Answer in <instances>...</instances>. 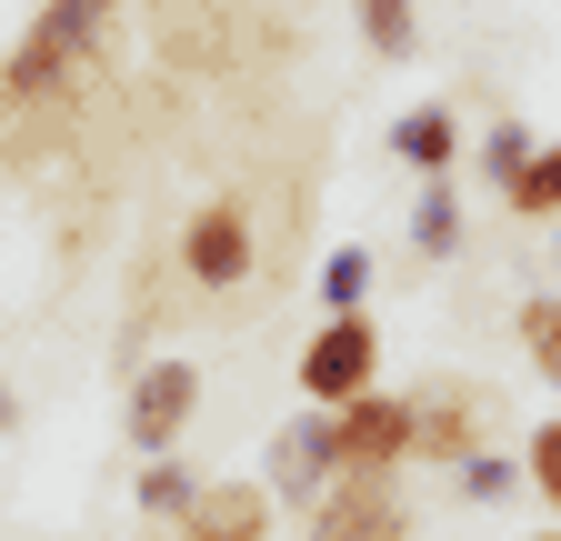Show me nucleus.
<instances>
[{
  "instance_id": "1",
  "label": "nucleus",
  "mask_w": 561,
  "mask_h": 541,
  "mask_svg": "<svg viewBox=\"0 0 561 541\" xmlns=\"http://www.w3.org/2000/svg\"><path fill=\"white\" fill-rule=\"evenodd\" d=\"M291 381H301L311 412H351L362 391H381V331H371V311L321 321L311 342H301V361H291Z\"/></svg>"
},
{
  "instance_id": "2",
  "label": "nucleus",
  "mask_w": 561,
  "mask_h": 541,
  "mask_svg": "<svg viewBox=\"0 0 561 541\" xmlns=\"http://www.w3.org/2000/svg\"><path fill=\"white\" fill-rule=\"evenodd\" d=\"M91 50H101V21L81 11V0H41V21L21 31V50L0 60V91H11V101H41V91H60L70 71H81Z\"/></svg>"
},
{
  "instance_id": "3",
  "label": "nucleus",
  "mask_w": 561,
  "mask_h": 541,
  "mask_svg": "<svg viewBox=\"0 0 561 541\" xmlns=\"http://www.w3.org/2000/svg\"><path fill=\"white\" fill-rule=\"evenodd\" d=\"M311 541H411V502H401V471H341V482L301 511Z\"/></svg>"
},
{
  "instance_id": "4",
  "label": "nucleus",
  "mask_w": 561,
  "mask_h": 541,
  "mask_svg": "<svg viewBox=\"0 0 561 541\" xmlns=\"http://www.w3.org/2000/svg\"><path fill=\"white\" fill-rule=\"evenodd\" d=\"M191 412H201V361H191V352H161L151 371L130 381V412H121V441H130L140 461H161V451H181Z\"/></svg>"
},
{
  "instance_id": "5",
  "label": "nucleus",
  "mask_w": 561,
  "mask_h": 541,
  "mask_svg": "<svg viewBox=\"0 0 561 541\" xmlns=\"http://www.w3.org/2000/svg\"><path fill=\"white\" fill-rule=\"evenodd\" d=\"M251 251H261V231H251V200L241 191H210L201 211L181 221V270L201 291H241L251 281Z\"/></svg>"
},
{
  "instance_id": "6",
  "label": "nucleus",
  "mask_w": 561,
  "mask_h": 541,
  "mask_svg": "<svg viewBox=\"0 0 561 541\" xmlns=\"http://www.w3.org/2000/svg\"><path fill=\"white\" fill-rule=\"evenodd\" d=\"M481 422H491V391H471L461 371H442V381H421L411 391V461H442V471H461L471 451H491L481 441Z\"/></svg>"
},
{
  "instance_id": "7",
  "label": "nucleus",
  "mask_w": 561,
  "mask_h": 541,
  "mask_svg": "<svg viewBox=\"0 0 561 541\" xmlns=\"http://www.w3.org/2000/svg\"><path fill=\"white\" fill-rule=\"evenodd\" d=\"M331 482H341V441H331V412H301V422H280V431H271V461H261V492H271L280 511H311Z\"/></svg>"
},
{
  "instance_id": "8",
  "label": "nucleus",
  "mask_w": 561,
  "mask_h": 541,
  "mask_svg": "<svg viewBox=\"0 0 561 541\" xmlns=\"http://www.w3.org/2000/svg\"><path fill=\"white\" fill-rule=\"evenodd\" d=\"M331 441H341V471H411V391H362L351 412H331Z\"/></svg>"
},
{
  "instance_id": "9",
  "label": "nucleus",
  "mask_w": 561,
  "mask_h": 541,
  "mask_svg": "<svg viewBox=\"0 0 561 541\" xmlns=\"http://www.w3.org/2000/svg\"><path fill=\"white\" fill-rule=\"evenodd\" d=\"M271 531H280V502L261 482H201V502L171 541H271Z\"/></svg>"
},
{
  "instance_id": "10",
  "label": "nucleus",
  "mask_w": 561,
  "mask_h": 541,
  "mask_svg": "<svg viewBox=\"0 0 561 541\" xmlns=\"http://www.w3.org/2000/svg\"><path fill=\"white\" fill-rule=\"evenodd\" d=\"M391 161L421 171V181H451V161H461V120H451V101L401 111V120H391Z\"/></svg>"
},
{
  "instance_id": "11",
  "label": "nucleus",
  "mask_w": 561,
  "mask_h": 541,
  "mask_svg": "<svg viewBox=\"0 0 561 541\" xmlns=\"http://www.w3.org/2000/svg\"><path fill=\"white\" fill-rule=\"evenodd\" d=\"M191 502H201V471H191L181 451H161V461H140V471H130V511L151 521V531H161V521L181 531V521H191Z\"/></svg>"
},
{
  "instance_id": "12",
  "label": "nucleus",
  "mask_w": 561,
  "mask_h": 541,
  "mask_svg": "<svg viewBox=\"0 0 561 541\" xmlns=\"http://www.w3.org/2000/svg\"><path fill=\"white\" fill-rule=\"evenodd\" d=\"M351 31L371 60H411L421 50V0H351Z\"/></svg>"
},
{
  "instance_id": "13",
  "label": "nucleus",
  "mask_w": 561,
  "mask_h": 541,
  "mask_svg": "<svg viewBox=\"0 0 561 541\" xmlns=\"http://www.w3.org/2000/svg\"><path fill=\"white\" fill-rule=\"evenodd\" d=\"M371 281H381V261L362 251V241H341V251H321V321H351L371 301Z\"/></svg>"
},
{
  "instance_id": "14",
  "label": "nucleus",
  "mask_w": 561,
  "mask_h": 541,
  "mask_svg": "<svg viewBox=\"0 0 561 541\" xmlns=\"http://www.w3.org/2000/svg\"><path fill=\"white\" fill-rule=\"evenodd\" d=\"M411 251H421V261H451V251H461V191H451V181H432V191L411 200Z\"/></svg>"
},
{
  "instance_id": "15",
  "label": "nucleus",
  "mask_w": 561,
  "mask_h": 541,
  "mask_svg": "<svg viewBox=\"0 0 561 541\" xmlns=\"http://www.w3.org/2000/svg\"><path fill=\"white\" fill-rule=\"evenodd\" d=\"M502 211H512V221H561V141L531 151V171L502 191Z\"/></svg>"
},
{
  "instance_id": "16",
  "label": "nucleus",
  "mask_w": 561,
  "mask_h": 541,
  "mask_svg": "<svg viewBox=\"0 0 561 541\" xmlns=\"http://www.w3.org/2000/svg\"><path fill=\"white\" fill-rule=\"evenodd\" d=\"M512 331H522V352H531V371L561 391V291H531L522 311H512Z\"/></svg>"
},
{
  "instance_id": "17",
  "label": "nucleus",
  "mask_w": 561,
  "mask_h": 541,
  "mask_svg": "<svg viewBox=\"0 0 561 541\" xmlns=\"http://www.w3.org/2000/svg\"><path fill=\"white\" fill-rule=\"evenodd\" d=\"M522 482L541 492V511H561V412L522 431Z\"/></svg>"
},
{
  "instance_id": "18",
  "label": "nucleus",
  "mask_w": 561,
  "mask_h": 541,
  "mask_svg": "<svg viewBox=\"0 0 561 541\" xmlns=\"http://www.w3.org/2000/svg\"><path fill=\"white\" fill-rule=\"evenodd\" d=\"M531 151H541V141H531L522 120H491V130H481V181H491V191H512V181L531 171Z\"/></svg>"
},
{
  "instance_id": "19",
  "label": "nucleus",
  "mask_w": 561,
  "mask_h": 541,
  "mask_svg": "<svg viewBox=\"0 0 561 541\" xmlns=\"http://www.w3.org/2000/svg\"><path fill=\"white\" fill-rule=\"evenodd\" d=\"M451 482H461L471 502H512V492H522V451H471Z\"/></svg>"
},
{
  "instance_id": "20",
  "label": "nucleus",
  "mask_w": 561,
  "mask_h": 541,
  "mask_svg": "<svg viewBox=\"0 0 561 541\" xmlns=\"http://www.w3.org/2000/svg\"><path fill=\"white\" fill-rule=\"evenodd\" d=\"M0 431H21V391L11 381H0Z\"/></svg>"
},
{
  "instance_id": "21",
  "label": "nucleus",
  "mask_w": 561,
  "mask_h": 541,
  "mask_svg": "<svg viewBox=\"0 0 561 541\" xmlns=\"http://www.w3.org/2000/svg\"><path fill=\"white\" fill-rule=\"evenodd\" d=\"M81 11H91V21H111V0H81Z\"/></svg>"
},
{
  "instance_id": "22",
  "label": "nucleus",
  "mask_w": 561,
  "mask_h": 541,
  "mask_svg": "<svg viewBox=\"0 0 561 541\" xmlns=\"http://www.w3.org/2000/svg\"><path fill=\"white\" fill-rule=\"evenodd\" d=\"M522 541H561V521H551V531H522Z\"/></svg>"
}]
</instances>
